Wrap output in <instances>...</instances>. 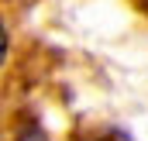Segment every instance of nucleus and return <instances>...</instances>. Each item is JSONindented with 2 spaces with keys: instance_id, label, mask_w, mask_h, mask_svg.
<instances>
[{
  "instance_id": "obj_1",
  "label": "nucleus",
  "mask_w": 148,
  "mask_h": 141,
  "mask_svg": "<svg viewBox=\"0 0 148 141\" xmlns=\"http://www.w3.org/2000/svg\"><path fill=\"white\" fill-rule=\"evenodd\" d=\"M14 141H48V134H45V127L38 120H28V124H21V131H17Z\"/></svg>"
}]
</instances>
